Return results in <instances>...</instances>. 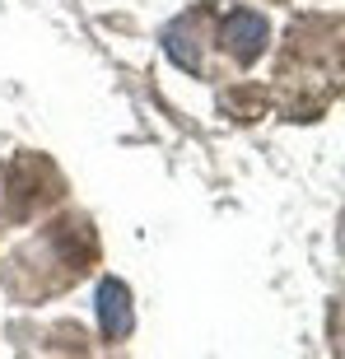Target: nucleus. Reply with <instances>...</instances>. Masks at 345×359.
<instances>
[{"label": "nucleus", "mask_w": 345, "mask_h": 359, "mask_svg": "<svg viewBox=\"0 0 345 359\" xmlns=\"http://www.w3.org/2000/svg\"><path fill=\"white\" fill-rule=\"evenodd\" d=\"M266 42H271V24L257 10H234L224 19V52L238 56V66L257 61L266 52Z\"/></svg>", "instance_id": "obj_1"}, {"label": "nucleus", "mask_w": 345, "mask_h": 359, "mask_svg": "<svg viewBox=\"0 0 345 359\" xmlns=\"http://www.w3.org/2000/svg\"><path fill=\"white\" fill-rule=\"evenodd\" d=\"M93 308H98V322H103L107 341H121L131 332V294H126L121 280H103L98 294H93Z\"/></svg>", "instance_id": "obj_2"}]
</instances>
